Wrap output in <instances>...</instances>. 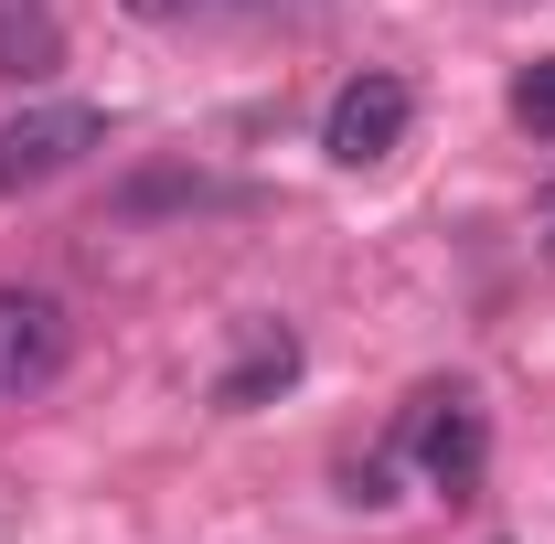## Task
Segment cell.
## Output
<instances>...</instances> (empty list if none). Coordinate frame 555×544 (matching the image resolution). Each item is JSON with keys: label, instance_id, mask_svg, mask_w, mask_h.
I'll list each match as a JSON object with an SVG mask.
<instances>
[{"label": "cell", "instance_id": "cell-4", "mask_svg": "<svg viewBox=\"0 0 555 544\" xmlns=\"http://www.w3.org/2000/svg\"><path fill=\"white\" fill-rule=\"evenodd\" d=\"M406 449H416V470H427L449 502H460V491L481 480V416H470V396H416Z\"/></svg>", "mask_w": 555, "mask_h": 544}, {"label": "cell", "instance_id": "cell-9", "mask_svg": "<svg viewBox=\"0 0 555 544\" xmlns=\"http://www.w3.org/2000/svg\"><path fill=\"white\" fill-rule=\"evenodd\" d=\"M129 11H150V22H160V11H182V0H129Z\"/></svg>", "mask_w": 555, "mask_h": 544}, {"label": "cell", "instance_id": "cell-7", "mask_svg": "<svg viewBox=\"0 0 555 544\" xmlns=\"http://www.w3.org/2000/svg\"><path fill=\"white\" fill-rule=\"evenodd\" d=\"M513 129H524V139H555V54L513 75Z\"/></svg>", "mask_w": 555, "mask_h": 544}, {"label": "cell", "instance_id": "cell-6", "mask_svg": "<svg viewBox=\"0 0 555 544\" xmlns=\"http://www.w3.org/2000/svg\"><path fill=\"white\" fill-rule=\"evenodd\" d=\"M54 65H65V22H54L43 0H0V75L43 86Z\"/></svg>", "mask_w": 555, "mask_h": 544}, {"label": "cell", "instance_id": "cell-8", "mask_svg": "<svg viewBox=\"0 0 555 544\" xmlns=\"http://www.w3.org/2000/svg\"><path fill=\"white\" fill-rule=\"evenodd\" d=\"M534 235H545V257H555V193H545V204H534Z\"/></svg>", "mask_w": 555, "mask_h": 544}, {"label": "cell", "instance_id": "cell-5", "mask_svg": "<svg viewBox=\"0 0 555 544\" xmlns=\"http://www.w3.org/2000/svg\"><path fill=\"white\" fill-rule=\"evenodd\" d=\"M288 374H299V332H288V321H257V332H246V363L214 385V406H268Z\"/></svg>", "mask_w": 555, "mask_h": 544}, {"label": "cell", "instance_id": "cell-1", "mask_svg": "<svg viewBox=\"0 0 555 544\" xmlns=\"http://www.w3.org/2000/svg\"><path fill=\"white\" fill-rule=\"evenodd\" d=\"M86 150H107V107H86V96H43V107L0 118V193L54 182V171L86 160Z\"/></svg>", "mask_w": 555, "mask_h": 544}, {"label": "cell", "instance_id": "cell-3", "mask_svg": "<svg viewBox=\"0 0 555 544\" xmlns=\"http://www.w3.org/2000/svg\"><path fill=\"white\" fill-rule=\"evenodd\" d=\"M406 118H416V86H406V75H385V65H363L343 96L321 107V150H332L343 171H374V160L406 150Z\"/></svg>", "mask_w": 555, "mask_h": 544}, {"label": "cell", "instance_id": "cell-2", "mask_svg": "<svg viewBox=\"0 0 555 544\" xmlns=\"http://www.w3.org/2000/svg\"><path fill=\"white\" fill-rule=\"evenodd\" d=\"M75 352V321L54 288H22V277H0V406H22V396H43L54 374H65Z\"/></svg>", "mask_w": 555, "mask_h": 544}]
</instances>
